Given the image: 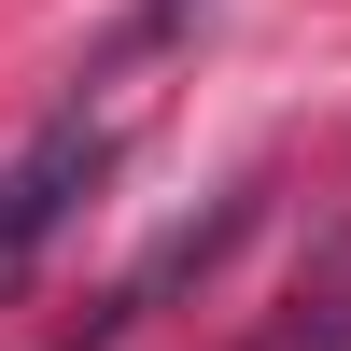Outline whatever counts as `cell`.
Instances as JSON below:
<instances>
[{
    "mask_svg": "<svg viewBox=\"0 0 351 351\" xmlns=\"http://www.w3.org/2000/svg\"><path fill=\"white\" fill-rule=\"evenodd\" d=\"M99 169H112V112H56L43 141H28V155H0V281L28 267V253L56 239V225L84 211V197H99Z\"/></svg>",
    "mask_w": 351,
    "mask_h": 351,
    "instance_id": "1",
    "label": "cell"
},
{
    "mask_svg": "<svg viewBox=\"0 0 351 351\" xmlns=\"http://www.w3.org/2000/svg\"><path fill=\"white\" fill-rule=\"evenodd\" d=\"M253 351H351V267H337V281H309V295L281 309V324L253 337Z\"/></svg>",
    "mask_w": 351,
    "mask_h": 351,
    "instance_id": "2",
    "label": "cell"
}]
</instances>
